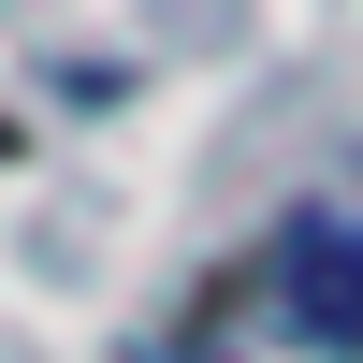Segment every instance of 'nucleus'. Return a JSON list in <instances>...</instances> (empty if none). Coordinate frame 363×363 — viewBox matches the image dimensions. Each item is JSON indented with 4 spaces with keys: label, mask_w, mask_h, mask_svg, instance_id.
Here are the masks:
<instances>
[{
    "label": "nucleus",
    "mask_w": 363,
    "mask_h": 363,
    "mask_svg": "<svg viewBox=\"0 0 363 363\" xmlns=\"http://www.w3.org/2000/svg\"><path fill=\"white\" fill-rule=\"evenodd\" d=\"M277 320H291L320 363L363 349V218H291V233H277Z\"/></svg>",
    "instance_id": "nucleus-1"
}]
</instances>
